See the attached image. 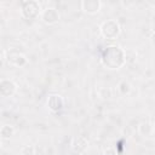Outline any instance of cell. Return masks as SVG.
<instances>
[{"label":"cell","mask_w":155,"mask_h":155,"mask_svg":"<svg viewBox=\"0 0 155 155\" xmlns=\"http://www.w3.org/2000/svg\"><path fill=\"white\" fill-rule=\"evenodd\" d=\"M101 34L104 39H108V40H115L119 35H120V31H121V28H120V24L115 19H107L105 22H103L101 24Z\"/></svg>","instance_id":"cell-2"},{"label":"cell","mask_w":155,"mask_h":155,"mask_svg":"<svg viewBox=\"0 0 155 155\" xmlns=\"http://www.w3.org/2000/svg\"><path fill=\"white\" fill-rule=\"evenodd\" d=\"M46 104H47V108L51 111L57 113L63 108L64 101H63L62 96H59V94H51V96H48V98L46 101Z\"/></svg>","instance_id":"cell-8"},{"label":"cell","mask_w":155,"mask_h":155,"mask_svg":"<svg viewBox=\"0 0 155 155\" xmlns=\"http://www.w3.org/2000/svg\"><path fill=\"white\" fill-rule=\"evenodd\" d=\"M117 90H119V92H120L122 96L128 94L130 91H131V85H130L127 81L122 80V81H120V84L117 85Z\"/></svg>","instance_id":"cell-12"},{"label":"cell","mask_w":155,"mask_h":155,"mask_svg":"<svg viewBox=\"0 0 155 155\" xmlns=\"http://www.w3.org/2000/svg\"><path fill=\"white\" fill-rule=\"evenodd\" d=\"M150 41H151L153 45H155V31H151V34H150Z\"/></svg>","instance_id":"cell-16"},{"label":"cell","mask_w":155,"mask_h":155,"mask_svg":"<svg viewBox=\"0 0 155 155\" xmlns=\"http://www.w3.org/2000/svg\"><path fill=\"white\" fill-rule=\"evenodd\" d=\"M21 155H35V147L31 145V144H27V145H23L19 150Z\"/></svg>","instance_id":"cell-14"},{"label":"cell","mask_w":155,"mask_h":155,"mask_svg":"<svg viewBox=\"0 0 155 155\" xmlns=\"http://www.w3.org/2000/svg\"><path fill=\"white\" fill-rule=\"evenodd\" d=\"M15 134V127L11 125H2L0 128V136L2 139H10Z\"/></svg>","instance_id":"cell-11"},{"label":"cell","mask_w":155,"mask_h":155,"mask_svg":"<svg viewBox=\"0 0 155 155\" xmlns=\"http://www.w3.org/2000/svg\"><path fill=\"white\" fill-rule=\"evenodd\" d=\"M103 155H117V151H116V149L113 145H109V147L104 148Z\"/></svg>","instance_id":"cell-15"},{"label":"cell","mask_w":155,"mask_h":155,"mask_svg":"<svg viewBox=\"0 0 155 155\" xmlns=\"http://www.w3.org/2000/svg\"><path fill=\"white\" fill-rule=\"evenodd\" d=\"M17 92V85L11 79H1L0 80V94L4 98L12 97Z\"/></svg>","instance_id":"cell-5"},{"label":"cell","mask_w":155,"mask_h":155,"mask_svg":"<svg viewBox=\"0 0 155 155\" xmlns=\"http://www.w3.org/2000/svg\"><path fill=\"white\" fill-rule=\"evenodd\" d=\"M126 62L125 51L116 45L108 46L102 54V64L109 69H120Z\"/></svg>","instance_id":"cell-1"},{"label":"cell","mask_w":155,"mask_h":155,"mask_svg":"<svg viewBox=\"0 0 155 155\" xmlns=\"http://www.w3.org/2000/svg\"><path fill=\"white\" fill-rule=\"evenodd\" d=\"M153 131H154V127H153V125H151L150 122H148V121H143V122H140L139 126H138V132H139L143 137H149V136L153 133Z\"/></svg>","instance_id":"cell-10"},{"label":"cell","mask_w":155,"mask_h":155,"mask_svg":"<svg viewBox=\"0 0 155 155\" xmlns=\"http://www.w3.org/2000/svg\"><path fill=\"white\" fill-rule=\"evenodd\" d=\"M88 145V139L85 137V136H78L73 139V143H71V148L74 151H78V153H82Z\"/></svg>","instance_id":"cell-9"},{"label":"cell","mask_w":155,"mask_h":155,"mask_svg":"<svg viewBox=\"0 0 155 155\" xmlns=\"http://www.w3.org/2000/svg\"><path fill=\"white\" fill-rule=\"evenodd\" d=\"M98 96L102 99H109L113 96L111 88H109V87H101V88H98Z\"/></svg>","instance_id":"cell-13"},{"label":"cell","mask_w":155,"mask_h":155,"mask_svg":"<svg viewBox=\"0 0 155 155\" xmlns=\"http://www.w3.org/2000/svg\"><path fill=\"white\" fill-rule=\"evenodd\" d=\"M80 5H81V8L84 10V12H86L88 15L97 13L102 7V2L99 0H82L80 2Z\"/></svg>","instance_id":"cell-7"},{"label":"cell","mask_w":155,"mask_h":155,"mask_svg":"<svg viewBox=\"0 0 155 155\" xmlns=\"http://www.w3.org/2000/svg\"><path fill=\"white\" fill-rule=\"evenodd\" d=\"M7 58V62L8 64H12L15 67H18V68H23L28 64V59L27 57L21 53V52H17V51H10L7 52V56L5 57V59Z\"/></svg>","instance_id":"cell-6"},{"label":"cell","mask_w":155,"mask_h":155,"mask_svg":"<svg viewBox=\"0 0 155 155\" xmlns=\"http://www.w3.org/2000/svg\"><path fill=\"white\" fill-rule=\"evenodd\" d=\"M41 6L39 1L35 0H29V1H23L22 2V8L21 13L24 18L27 19H35L41 15Z\"/></svg>","instance_id":"cell-3"},{"label":"cell","mask_w":155,"mask_h":155,"mask_svg":"<svg viewBox=\"0 0 155 155\" xmlns=\"http://www.w3.org/2000/svg\"><path fill=\"white\" fill-rule=\"evenodd\" d=\"M59 12L56 7H45L41 11L40 18L42 19L44 23L46 24H54L59 21Z\"/></svg>","instance_id":"cell-4"}]
</instances>
